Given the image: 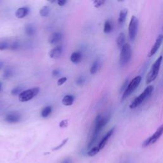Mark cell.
I'll use <instances>...</instances> for the list:
<instances>
[{
	"label": "cell",
	"mask_w": 163,
	"mask_h": 163,
	"mask_svg": "<svg viewBox=\"0 0 163 163\" xmlns=\"http://www.w3.org/2000/svg\"><path fill=\"white\" fill-rule=\"evenodd\" d=\"M18 47H19L18 42H17V41H15V42H13L12 44H10L9 49L12 50H16L18 49Z\"/></svg>",
	"instance_id": "obj_30"
},
{
	"label": "cell",
	"mask_w": 163,
	"mask_h": 163,
	"mask_svg": "<svg viewBox=\"0 0 163 163\" xmlns=\"http://www.w3.org/2000/svg\"><path fill=\"white\" fill-rule=\"evenodd\" d=\"M162 42H163V34H160L157 36L154 44L153 45L152 47L151 48L150 50L149 51V52L148 54V56L149 57L153 56L157 52V50L159 49V48H160V45H162Z\"/></svg>",
	"instance_id": "obj_9"
},
{
	"label": "cell",
	"mask_w": 163,
	"mask_h": 163,
	"mask_svg": "<svg viewBox=\"0 0 163 163\" xmlns=\"http://www.w3.org/2000/svg\"><path fill=\"white\" fill-rule=\"evenodd\" d=\"M100 67V60L99 59H96L94 60V62L93 63L90 69V73L92 75L96 74L97 71L99 70V68Z\"/></svg>",
	"instance_id": "obj_19"
},
{
	"label": "cell",
	"mask_w": 163,
	"mask_h": 163,
	"mask_svg": "<svg viewBox=\"0 0 163 163\" xmlns=\"http://www.w3.org/2000/svg\"><path fill=\"white\" fill-rule=\"evenodd\" d=\"M141 76H135L129 83L126 89L123 92V94H122L121 100L124 101L126 99H127L138 88V87L141 83Z\"/></svg>",
	"instance_id": "obj_5"
},
{
	"label": "cell",
	"mask_w": 163,
	"mask_h": 163,
	"mask_svg": "<svg viewBox=\"0 0 163 163\" xmlns=\"http://www.w3.org/2000/svg\"><path fill=\"white\" fill-rule=\"evenodd\" d=\"M50 13V7L49 6H44L39 10V15L42 17H47Z\"/></svg>",
	"instance_id": "obj_23"
},
{
	"label": "cell",
	"mask_w": 163,
	"mask_h": 163,
	"mask_svg": "<svg viewBox=\"0 0 163 163\" xmlns=\"http://www.w3.org/2000/svg\"><path fill=\"white\" fill-rule=\"evenodd\" d=\"M101 150L99 149V147L97 146V147H92V149H91L88 152H87V155L90 157H92V156H94L95 155H96Z\"/></svg>",
	"instance_id": "obj_25"
},
{
	"label": "cell",
	"mask_w": 163,
	"mask_h": 163,
	"mask_svg": "<svg viewBox=\"0 0 163 163\" xmlns=\"http://www.w3.org/2000/svg\"><path fill=\"white\" fill-rule=\"evenodd\" d=\"M10 44L8 42L5 40L0 41V50H5L10 48Z\"/></svg>",
	"instance_id": "obj_24"
},
{
	"label": "cell",
	"mask_w": 163,
	"mask_h": 163,
	"mask_svg": "<svg viewBox=\"0 0 163 163\" xmlns=\"http://www.w3.org/2000/svg\"><path fill=\"white\" fill-rule=\"evenodd\" d=\"M153 91L154 87L152 86H149L147 87L144 91L131 102V103L129 105V108L131 109H134L138 108L144 103L147 99H148L150 96Z\"/></svg>",
	"instance_id": "obj_2"
},
{
	"label": "cell",
	"mask_w": 163,
	"mask_h": 163,
	"mask_svg": "<svg viewBox=\"0 0 163 163\" xmlns=\"http://www.w3.org/2000/svg\"><path fill=\"white\" fill-rule=\"evenodd\" d=\"M22 91V88L20 87H16L15 88H13L12 91H11V94L13 96H17V95H19L20 93H21Z\"/></svg>",
	"instance_id": "obj_28"
},
{
	"label": "cell",
	"mask_w": 163,
	"mask_h": 163,
	"mask_svg": "<svg viewBox=\"0 0 163 163\" xmlns=\"http://www.w3.org/2000/svg\"><path fill=\"white\" fill-rule=\"evenodd\" d=\"M1 88H2V84L0 83V90H1Z\"/></svg>",
	"instance_id": "obj_39"
},
{
	"label": "cell",
	"mask_w": 163,
	"mask_h": 163,
	"mask_svg": "<svg viewBox=\"0 0 163 163\" xmlns=\"http://www.w3.org/2000/svg\"><path fill=\"white\" fill-rule=\"evenodd\" d=\"M128 84H129V79H126L124 81V84H122V87L120 88V92H124L125 91V90L126 89Z\"/></svg>",
	"instance_id": "obj_32"
},
{
	"label": "cell",
	"mask_w": 163,
	"mask_h": 163,
	"mask_svg": "<svg viewBox=\"0 0 163 163\" xmlns=\"http://www.w3.org/2000/svg\"><path fill=\"white\" fill-rule=\"evenodd\" d=\"M139 21L136 16H132L128 28V35L131 41H134L137 36Z\"/></svg>",
	"instance_id": "obj_7"
},
{
	"label": "cell",
	"mask_w": 163,
	"mask_h": 163,
	"mask_svg": "<svg viewBox=\"0 0 163 163\" xmlns=\"http://www.w3.org/2000/svg\"><path fill=\"white\" fill-rule=\"evenodd\" d=\"M132 57V49L129 44H126L121 49L119 57V64L121 66H124L129 63Z\"/></svg>",
	"instance_id": "obj_4"
},
{
	"label": "cell",
	"mask_w": 163,
	"mask_h": 163,
	"mask_svg": "<svg viewBox=\"0 0 163 163\" xmlns=\"http://www.w3.org/2000/svg\"><path fill=\"white\" fill-rule=\"evenodd\" d=\"M82 59V55L80 52H74L70 56V60L74 64H78L81 62Z\"/></svg>",
	"instance_id": "obj_16"
},
{
	"label": "cell",
	"mask_w": 163,
	"mask_h": 163,
	"mask_svg": "<svg viewBox=\"0 0 163 163\" xmlns=\"http://www.w3.org/2000/svg\"><path fill=\"white\" fill-rule=\"evenodd\" d=\"M113 30V24L110 20H107L105 24H104V28H103V31L105 33H110Z\"/></svg>",
	"instance_id": "obj_20"
},
{
	"label": "cell",
	"mask_w": 163,
	"mask_h": 163,
	"mask_svg": "<svg viewBox=\"0 0 163 163\" xmlns=\"http://www.w3.org/2000/svg\"><path fill=\"white\" fill-rule=\"evenodd\" d=\"M115 130V128L113 127V128H112L110 130H109V131L107 132V133L103 136V138H102V139L101 140V141L99 142V145H98V146H97L100 150L103 149L105 147V145H106V144H107V142L108 141L109 139L111 138V136H112L113 135V134L114 133Z\"/></svg>",
	"instance_id": "obj_11"
},
{
	"label": "cell",
	"mask_w": 163,
	"mask_h": 163,
	"mask_svg": "<svg viewBox=\"0 0 163 163\" xmlns=\"http://www.w3.org/2000/svg\"><path fill=\"white\" fill-rule=\"evenodd\" d=\"M35 28L33 24H28L25 26V33L28 36H32L35 34Z\"/></svg>",
	"instance_id": "obj_21"
},
{
	"label": "cell",
	"mask_w": 163,
	"mask_h": 163,
	"mask_svg": "<svg viewBox=\"0 0 163 163\" xmlns=\"http://www.w3.org/2000/svg\"><path fill=\"white\" fill-rule=\"evenodd\" d=\"M52 111V108L51 107H50V106L45 107L42 110V112H41V116L44 118H47L51 114Z\"/></svg>",
	"instance_id": "obj_22"
},
{
	"label": "cell",
	"mask_w": 163,
	"mask_h": 163,
	"mask_svg": "<svg viewBox=\"0 0 163 163\" xmlns=\"http://www.w3.org/2000/svg\"><path fill=\"white\" fill-rule=\"evenodd\" d=\"M12 75H13V71L10 68H7L3 72V77L5 79H7V78L11 77L12 76Z\"/></svg>",
	"instance_id": "obj_26"
},
{
	"label": "cell",
	"mask_w": 163,
	"mask_h": 163,
	"mask_svg": "<svg viewBox=\"0 0 163 163\" xmlns=\"http://www.w3.org/2000/svg\"><path fill=\"white\" fill-rule=\"evenodd\" d=\"M66 3H67V2L66 1V0H58V1H57V5L60 7L65 6Z\"/></svg>",
	"instance_id": "obj_35"
},
{
	"label": "cell",
	"mask_w": 163,
	"mask_h": 163,
	"mask_svg": "<svg viewBox=\"0 0 163 163\" xmlns=\"http://www.w3.org/2000/svg\"><path fill=\"white\" fill-rule=\"evenodd\" d=\"M52 76L54 77H57L60 75V71L59 70H54L52 71Z\"/></svg>",
	"instance_id": "obj_36"
},
{
	"label": "cell",
	"mask_w": 163,
	"mask_h": 163,
	"mask_svg": "<svg viewBox=\"0 0 163 163\" xmlns=\"http://www.w3.org/2000/svg\"><path fill=\"white\" fill-rule=\"evenodd\" d=\"M68 140V138H66V139H64V140L62 141V143H61V144H60L59 145H58V146H57L56 147H55V148L53 149V150H57L60 149L61 147H63L66 144Z\"/></svg>",
	"instance_id": "obj_34"
},
{
	"label": "cell",
	"mask_w": 163,
	"mask_h": 163,
	"mask_svg": "<svg viewBox=\"0 0 163 163\" xmlns=\"http://www.w3.org/2000/svg\"><path fill=\"white\" fill-rule=\"evenodd\" d=\"M85 82H86V78H85V76H79V77L77 78V80H76V84L78 85V86H82V85L85 83Z\"/></svg>",
	"instance_id": "obj_29"
},
{
	"label": "cell",
	"mask_w": 163,
	"mask_h": 163,
	"mask_svg": "<svg viewBox=\"0 0 163 163\" xmlns=\"http://www.w3.org/2000/svg\"><path fill=\"white\" fill-rule=\"evenodd\" d=\"M66 81H67V78L66 77H61L57 81V85L59 86H62V85H63L66 82Z\"/></svg>",
	"instance_id": "obj_33"
},
{
	"label": "cell",
	"mask_w": 163,
	"mask_h": 163,
	"mask_svg": "<svg viewBox=\"0 0 163 163\" xmlns=\"http://www.w3.org/2000/svg\"><path fill=\"white\" fill-rule=\"evenodd\" d=\"M3 66H4V63L3 62V61L0 60V70H2L3 69Z\"/></svg>",
	"instance_id": "obj_37"
},
{
	"label": "cell",
	"mask_w": 163,
	"mask_h": 163,
	"mask_svg": "<svg viewBox=\"0 0 163 163\" xmlns=\"http://www.w3.org/2000/svg\"><path fill=\"white\" fill-rule=\"evenodd\" d=\"M92 3L94 7L99 8L105 3V1H104V0H95V1L92 2Z\"/></svg>",
	"instance_id": "obj_27"
},
{
	"label": "cell",
	"mask_w": 163,
	"mask_h": 163,
	"mask_svg": "<svg viewBox=\"0 0 163 163\" xmlns=\"http://www.w3.org/2000/svg\"><path fill=\"white\" fill-rule=\"evenodd\" d=\"M21 118V115L18 112H13L8 113L5 118V120L8 123H17Z\"/></svg>",
	"instance_id": "obj_10"
},
{
	"label": "cell",
	"mask_w": 163,
	"mask_h": 163,
	"mask_svg": "<svg viewBox=\"0 0 163 163\" xmlns=\"http://www.w3.org/2000/svg\"><path fill=\"white\" fill-rule=\"evenodd\" d=\"M71 160H70V159H65V160H63V161L62 162V163H71Z\"/></svg>",
	"instance_id": "obj_38"
},
{
	"label": "cell",
	"mask_w": 163,
	"mask_h": 163,
	"mask_svg": "<svg viewBox=\"0 0 163 163\" xmlns=\"http://www.w3.org/2000/svg\"><path fill=\"white\" fill-rule=\"evenodd\" d=\"M128 13V10L126 8H124L120 11L118 18V23L120 26H122L125 23Z\"/></svg>",
	"instance_id": "obj_15"
},
{
	"label": "cell",
	"mask_w": 163,
	"mask_h": 163,
	"mask_svg": "<svg viewBox=\"0 0 163 163\" xmlns=\"http://www.w3.org/2000/svg\"><path fill=\"white\" fill-rule=\"evenodd\" d=\"M39 92V87H34L23 91L18 95V99L21 102L28 101L34 98Z\"/></svg>",
	"instance_id": "obj_8"
},
{
	"label": "cell",
	"mask_w": 163,
	"mask_h": 163,
	"mask_svg": "<svg viewBox=\"0 0 163 163\" xmlns=\"http://www.w3.org/2000/svg\"><path fill=\"white\" fill-rule=\"evenodd\" d=\"M63 51V48L61 45H58L54 47L50 50L49 52V56L52 59H57L59 58Z\"/></svg>",
	"instance_id": "obj_13"
},
{
	"label": "cell",
	"mask_w": 163,
	"mask_h": 163,
	"mask_svg": "<svg viewBox=\"0 0 163 163\" xmlns=\"http://www.w3.org/2000/svg\"><path fill=\"white\" fill-rule=\"evenodd\" d=\"M75 97L72 95H66L62 99V103L65 106H71L74 102Z\"/></svg>",
	"instance_id": "obj_18"
},
{
	"label": "cell",
	"mask_w": 163,
	"mask_h": 163,
	"mask_svg": "<svg viewBox=\"0 0 163 163\" xmlns=\"http://www.w3.org/2000/svg\"><path fill=\"white\" fill-rule=\"evenodd\" d=\"M162 134H163V124L157 128V129L152 136H150L149 138H148L144 141L142 146L144 147H147L151 145L154 144L155 143H156L159 140V139L162 136Z\"/></svg>",
	"instance_id": "obj_6"
},
{
	"label": "cell",
	"mask_w": 163,
	"mask_h": 163,
	"mask_svg": "<svg viewBox=\"0 0 163 163\" xmlns=\"http://www.w3.org/2000/svg\"><path fill=\"white\" fill-rule=\"evenodd\" d=\"M126 41V36L124 33H120L117 39V45L118 47V49H122L123 46L126 44H125Z\"/></svg>",
	"instance_id": "obj_17"
},
{
	"label": "cell",
	"mask_w": 163,
	"mask_h": 163,
	"mask_svg": "<svg viewBox=\"0 0 163 163\" xmlns=\"http://www.w3.org/2000/svg\"><path fill=\"white\" fill-rule=\"evenodd\" d=\"M29 12V8L27 7L19 8L15 12V17L18 18H23L28 15Z\"/></svg>",
	"instance_id": "obj_14"
},
{
	"label": "cell",
	"mask_w": 163,
	"mask_h": 163,
	"mask_svg": "<svg viewBox=\"0 0 163 163\" xmlns=\"http://www.w3.org/2000/svg\"><path fill=\"white\" fill-rule=\"evenodd\" d=\"M68 125V120L67 119L61 120L59 123V127L61 128H66Z\"/></svg>",
	"instance_id": "obj_31"
},
{
	"label": "cell",
	"mask_w": 163,
	"mask_h": 163,
	"mask_svg": "<svg viewBox=\"0 0 163 163\" xmlns=\"http://www.w3.org/2000/svg\"><path fill=\"white\" fill-rule=\"evenodd\" d=\"M162 60V56L159 57L154 62V63L152 65L146 78V82L147 84H150L154 81L156 78L157 77V75L159 74V71L160 70V65Z\"/></svg>",
	"instance_id": "obj_3"
},
{
	"label": "cell",
	"mask_w": 163,
	"mask_h": 163,
	"mask_svg": "<svg viewBox=\"0 0 163 163\" xmlns=\"http://www.w3.org/2000/svg\"><path fill=\"white\" fill-rule=\"evenodd\" d=\"M63 38V34L60 32H54L52 33L49 38V43L51 45L58 44Z\"/></svg>",
	"instance_id": "obj_12"
},
{
	"label": "cell",
	"mask_w": 163,
	"mask_h": 163,
	"mask_svg": "<svg viewBox=\"0 0 163 163\" xmlns=\"http://www.w3.org/2000/svg\"><path fill=\"white\" fill-rule=\"evenodd\" d=\"M110 119V115H107L105 116L98 115L96 117L94 120L93 133L87 146L88 149L91 148V147L95 144L98 138L100 133L101 132L102 130H103L105 126L108 123Z\"/></svg>",
	"instance_id": "obj_1"
}]
</instances>
